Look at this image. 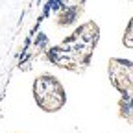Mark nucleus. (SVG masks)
I'll list each match as a JSON object with an SVG mask.
<instances>
[{
	"label": "nucleus",
	"mask_w": 133,
	"mask_h": 133,
	"mask_svg": "<svg viewBox=\"0 0 133 133\" xmlns=\"http://www.w3.org/2000/svg\"><path fill=\"white\" fill-rule=\"evenodd\" d=\"M100 31L94 22L79 26L61 46L48 50V59L57 66H63L72 72H81L91 61L92 50L98 43Z\"/></svg>",
	"instance_id": "obj_1"
},
{
	"label": "nucleus",
	"mask_w": 133,
	"mask_h": 133,
	"mask_svg": "<svg viewBox=\"0 0 133 133\" xmlns=\"http://www.w3.org/2000/svg\"><path fill=\"white\" fill-rule=\"evenodd\" d=\"M33 96L37 105L46 113H56L65 105V89L57 78L43 74L33 81Z\"/></svg>",
	"instance_id": "obj_2"
},
{
	"label": "nucleus",
	"mask_w": 133,
	"mask_h": 133,
	"mask_svg": "<svg viewBox=\"0 0 133 133\" xmlns=\"http://www.w3.org/2000/svg\"><path fill=\"white\" fill-rule=\"evenodd\" d=\"M109 79L122 100L133 102V61L113 57L109 61Z\"/></svg>",
	"instance_id": "obj_3"
},
{
	"label": "nucleus",
	"mask_w": 133,
	"mask_h": 133,
	"mask_svg": "<svg viewBox=\"0 0 133 133\" xmlns=\"http://www.w3.org/2000/svg\"><path fill=\"white\" fill-rule=\"evenodd\" d=\"M78 17H79V9L78 8H65L57 15V24L59 26H72L78 21Z\"/></svg>",
	"instance_id": "obj_4"
},
{
	"label": "nucleus",
	"mask_w": 133,
	"mask_h": 133,
	"mask_svg": "<svg viewBox=\"0 0 133 133\" xmlns=\"http://www.w3.org/2000/svg\"><path fill=\"white\" fill-rule=\"evenodd\" d=\"M124 44H126L128 48H133V19L129 21L128 30H126V33H124Z\"/></svg>",
	"instance_id": "obj_5"
}]
</instances>
